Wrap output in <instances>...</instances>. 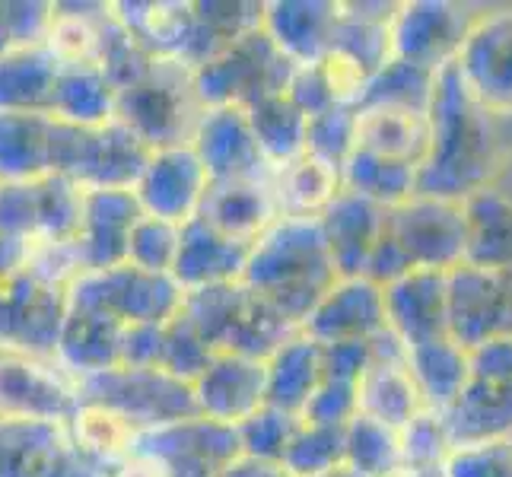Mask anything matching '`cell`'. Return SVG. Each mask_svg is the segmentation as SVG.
I'll return each instance as SVG.
<instances>
[{
	"label": "cell",
	"instance_id": "6da1fadb",
	"mask_svg": "<svg viewBox=\"0 0 512 477\" xmlns=\"http://www.w3.org/2000/svg\"><path fill=\"white\" fill-rule=\"evenodd\" d=\"M430 150L417 166V194L443 201H468L493 185L506 163L500 115L474 99L458 67L436 74L430 99Z\"/></svg>",
	"mask_w": 512,
	"mask_h": 477
},
{
	"label": "cell",
	"instance_id": "7a4b0ae2",
	"mask_svg": "<svg viewBox=\"0 0 512 477\" xmlns=\"http://www.w3.org/2000/svg\"><path fill=\"white\" fill-rule=\"evenodd\" d=\"M338 280L319 217H277L252 242L242 274V284L293 328L306 325Z\"/></svg>",
	"mask_w": 512,
	"mask_h": 477
},
{
	"label": "cell",
	"instance_id": "3957f363",
	"mask_svg": "<svg viewBox=\"0 0 512 477\" xmlns=\"http://www.w3.org/2000/svg\"><path fill=\"white\" fill-rule=\"evenodd\" d=\"M201 112L194 70L182 61L153 58L144 77L118 90V121H125L150 150L191 144Z\"/></svg>",
	"mask_w": 512,
	"mask_h": 477
},
{
	"label": "cell",
	"instance_id": "277c9868",
	"mask_svg": "<svg viewBox=\"0 0 512 477\" xmlns=\"http://www.w3.org/2000/svg\"><path fill=\"white\" fill-rule=\"evenodd\" d=\"M150 153L118 118L102 128H80L55 118L51 131V175H67L83 188H134Z\"/></svg>",
	"mask_w": 512,
	"mask_h": 477
},
{
	"label": "cell",
	"instance_id": "5b68a950",
	"mask_svg": "<svg viewBox=\"0 0 512 477\" xmlns=\"http://www.w3.org/2000/svg\"><path fill=\"white\" fill-rule=\"evenodd\" d=\"M77 392L83 404H99V408L118 414L137 433L201 417L198 401H194V388L169 376L166 369L115 366L105 369V373L77 379Z\"/></svg>",
	"mask_w": 512,
	"mask_h": 477
},
{
	"label": "cell",
	"instance_id": "8992f818",
	"mask_svg": "<svg viewBox=\"0 0 512 477\" xmlns=\"http://www.w3.org/2000/svg\"><path fill=\"white\" fill-rule=\"evenodd\" d=\"M293 74L296 64L280 55L268 32L258 29L194 70V90L204 109H217V105L252 109L261 99L284 96Z\"/></svg>",
	"mask_w": 512,
	"mask_h": 477
},
{
	"label": "cell",
	"instance_id": "52a82bcc",
	"mask_svg": "<svg viewBox=\"0 0 512 477\" xmlns=\"http://www.w3.org/2000/svg\"><path fill=\"white\" fill-rule=\"evenodd\" d=\"M185 290L172 274H150L134 264L83 271L67 284V303L115 315L121 325H169L182 312Z\"/></svg>",
	"mask_w": 512,
	"mask_h": 477
},
{
	"label": "cell",
	"instance_id": "ba28073f",
	"mask_svg": "<svg viewBox=\"0 0 512 477\" xmlns=\"http://www.w3.org/2000/svg\"><path fill=\"white\" fill-rule=\"evenodd\" d=\"M385 233L398 245L411 271L449 274L468 258V217L462 201L414 194L411 201L385 214Z\"/></svg>",
	"mask_w": 512,
	"mask_h": 477
},
{
	"label": "cell",
	"instance_id": "9c48e42d",
	"mask_svg": "<svg viewBox=\"0 0 512 477\" xmlns=\"http://www.w3.org/2000/svg\"><path fill=\"white\" fill-rule=\"evenodd\" d=\"M67 322V284L26 268L0 287V347L55 357Z\"/></svg>",
	"mask_w": 512,
	"mask_h": 477
},
{
	"label": "cell",
	"instance_id": "30bf717a",
	"mask_svg": "<svg viewBox=\"0 0 512 477\" xmlns=\"http://www.w3.org/2000/svg\"><path fill=\"white\" fill-rule=\"evenodd\" d=\"M0 477H112L67 423L0 420Z\"/></svg>",
	"mask_w": 512,
	"mask_h": 477
},
{
	"label": "cell",
	"instance_id": "8fae6325",
	"mask_svg": "<svg viewBox=\"0 0 512 477\" xmlns=\"http://www.w3.org/2000/svg\"><path fill=\"white\" fill-rule=\"evenodd\" d=\"M478 13L452 0H404L392 16V58L427 70L455 64Z\"/></svg>",
	"mask_w": 512,
	"mask_h": 477
},
{
	"label": "cell",
	"instance_id": "7c38bea8",
	"mask_svg": "<svg viewBox=\"0 0 512 477\" xmlns=\"http://www.w3.org/2000/svg\"><path fill=\"white\" fill-rule=\"evenodd\" d=\"M80 411L77 382L42 357L0 347V420L67 423Z\"/></svg>",
	"mask_w": 512,
	"mask_h": 477
},
{
	"label": "cell",
	"instance_id": "4fadbf2b",
	"mask_svg": "<svg viewBox=\"0 0 512 477\" xmlns=\"http://www.w3.org/2000/svg\"><path fill=\"white\" fill-rule=\"evenodd\" d=\"M131 452L156 458L166 477H220V471L242 455L236 427L207 417L137 433Z\"/></svg>",
	"mask_w": 512,
	"mask_h": 477
},
{
	"label": "cell",
	"instance_id": "5bb4252c",
	"mask_svg": "<svg viewBox=\"0 0 512 477\" xmlns=\"http://www.w3.org/2000/svg\"><path fill=\"white\" fill-rule=\"evenodd\" d=\"M144 217L134 188H86L83 223L67 245L74 271H109L128 261V239Z\"/></svg>",
	"mask_w": 512,
	"mask_h": 477
},
{
	"label": "cell",
	"instance_id": "9a60e30c",
	"mask_svg": "<svg viewBox=\"0 0 512 477\" xmlns=\"http://www.w3.org/2000/svg\"><path fill=\"white\" fill-rule=\"evenodd\" d=\"M458 74L493 115H512V7L478 13L455 58Z\"/></svg>",
	"mask_w": 512,
	"mask_h": 477
},
{
	"label": "cell",
	"instance_id": "2e32d148",
	"mask_svg": "<svg viewBox=\"0 0 512 477\" xmlns=\"http://www.w3.org/2000/svg\"><path fill=\"white\" fill-rule=\"evenodd\" d=\"M210 175L198 159L191 144L153 150L144 175L137 179L134 194L147 217H160L169 223L185 226L201 214V204L207 198Z\"/></svg>",
	"mask_w": 512,
	"mask_h": 477
},
{
	"label": "cell",
	"instance_id": "e0dca14e",
	"mask_svg": "<svg viewBox=\"0 0 512 477\" xmlns=\"http://www.w3.org/2000/svg\"><path fill=\"white\" fill-rule=\"evenodd\" d=\"M201 417L239 427L268 404V360L242 353H214L204 376L191 385Z\"/></svg>",
	"mask_w": 512,
	"mask_h": 477
},
{
	"label": "cell",
	"instance_id": "ac0fdd59",
	"mask_svg": "<svg viewBox=\"0 0 512 477\" xmlns=\"http://www.w3.org/2000/svg\"><path fill=\"white\" fill-rule=\"evenodd\" d=\"M191 147L204 163L210 182H233V179H258L274 169L264 163L255 144L249 115L236 105H217L204 109L198 128L191 134Z\"/></svg>",
	"mask_w": 512,
	"mask_h": 477
},
{
	"label": "cell",
	"instance_id": "d6986e66",
	"mask_svg": "<svg viewBox=\"0 0 512 477\" xmlns=\"http://www.w3.org/2000/svg\"><path fill=\"white\" fill-rule=\"evenodd\" d=\"M303 331L319 344L373 341L388 331L385 290L369 277H341L312 309Z\"/></svg>",
	"mask_w": 512,
	"mask_h": 477
},
{
	"label": "cell",
	"instance_id": "ffe728a7",
	"mask_svg": "<svg viewBox=\"0 0 512 477\" xmlns=\"http://www.w3.org/2000/svg\"><path fill=\"white\" fill-rule=\"evenodd\" d=\"M373 344H376V363L366 369V376L357 385L360 414L401 433L417 414L427 411L408 369V347L392 331H382Z\"/></svg>",
	"mask_w": 512,
	"mask_h": 477
},
{
	"label": "cell",
	"instance_id": "44dd1931",
	"mask_svg": "<svg viewBox=\"0 0 512 477\" xmlns=\"http://www.w3.org/2000/svg\"><path fill=\"white\" fill-rule=\"evenodd\" d=\"M338 29V0H268L264 32L296 67L322 64Z\"/></svg>",
	"mask_w": 512,
	"mask_h": 477
},
{
	"label": "cell",
	"instance_id": "7402d4cb",
	"mask_svg": "<svg viewBox=\"0 0 512 477\" xmlns=\"http://www.w3.org/2000/svg\"><path fill=\"white\" fill-rule=\"evenodd\" d=\"M382 290H385L388 331H392L404 347L436 341L449 334L446 274L411 271Z\"/></svg>",
	"mask_w": 512,
	"mask_h": 477
},
{
	"label": "cell",
	"instance_id": "603a6c76",
	"mask_svg": "<svg viewBox=\"0 0 512 477\" xmlns=\"http://www.w3.org/2000/svg\"><path fill=\"white\" fill-rule=\"evenodd\" d=\"M388 210L360 198L347 188L334 194V201L322 210V236L331 252L334 271L338 277H363L369 255H373L376 242L385 229Z\"/></svg>",
	"mask_w": 512,
	"mask_h": 477
},
{
	"label": "cell",
	"instance_id": "cb8c5ba5",
	"mask_svg": "<svg viewBox=\"0 0 512 477\" xmlns=\"http://www.w3.org/2000/svg\"><path fill=\"white\" fill-rule=\"evenodd\" d=\"M252 255V242H239L220 233L204 217H194L182 226V249L175 261V284L182 290L236 284L245 274V264Z\"/></svg>",
	"mask_w": 512,
	"mask_h": 477
},
{
	"label": "cell",
	"instance_id": "d4e9b609",
	"mask_svg": "<svg viewBox=\"0 0 512 477\" xmlns=\"http://www.w3.org/2000/svg\"><path fill=\"white\" fill-rule=\"evenodd\" d=\"M198 217L239 242H255L280 217L274 172L258 175V179L210 182Z\"/></svg>",
	"mask_w": 512,
	"mask_h": 477
},
{
	"label": "cell",
	"instance_id": "484cf974",
	"mask_svg": "<svg viewBox=\"0 0 512 477\" xmlns=\"http://www.w3.org/2000/svg\"><path fill=\"white\" fill-rule=\"evenodd\" d=\"M446 309H449V338L465 350L497 338L500 318V280L497 271L462 264L446 274Z\"/></svg>",
	"mask_w": 512,
	"mask_h": 477
},
{
	"label": "cell",
	"instance_id": "4316f807",
	"mask_svg": "<svg viewBox=\"0 0 512 477\" xmlns=\"http://www.w3.org/2000/svg\"><path fill=\"white\" fill-rule=\"evenodd\" d=\"M121 334L125 325L115 315L67 303V322L55 360L64 373L74 376V382L105 373L121 363Z\"/></svg>",
	"mask_w": 512,
	"mask_h": 477
},
{
	"label": "cell",
	"instance_id": "83f0119b",
	"mask_svg": "<svg viewBox=\"0 0 512 477\" xmlns=\"http://www.w3.org/2000/svg\"><path fill=\"white\" fill-rule=\"evenodd\" d=\"M439 417L446 423L452 449L512 439V382H490L471 376L452 408Z\"/></svg>",
	"mask_w": 512,
	"mask_h": 477
},
{
	"label": "cell",
	"instance_id": "f1b7e54d",
	"mask_svg": "<svg viewBox=\"0 0 512 477\" xmlns=\"http://www.w3.org/2000/svg\"><path fill=\"white\" fill-rule=\"evenodd\" d=\"M51 131L55 115L0 109V182H35L51 175Z\"/></svg>",
	"mask_w": 512,
	"mask_h": 477
},
{
	"label": "cell",
	"instance_id": "f546056e",
	"mask_svg": "<svg viewBox=\"0 0 512 477\" xmlns=\"http://www.w3.org/2000/svg\"><path fill=\"white\" fill-rule=\"evenodd\" d=\"M61 61L48 45L16 48L0 58V109L4 112H48L61 77Z\"/></svg>",
	"mask_w": 512,
	"mask_h": 477
},
{
	"label": "cell",
	"instance_id": "4dcf8cb0",
	"mask_svg": "<svg viewBox=\"0 0 512 477\" xmlns=\"http://www.w3.org/2000/svg\"><path fill=\"white\" fill-rule=\"evenodd\" d=\"M408 369L417 382L423 408L443 414L471 379V353L446 334V338L408 347Z\"/></svg>",
	"mask_w": 512,
	"mask_h": 477
},
{
	"label": "cell",
	"instance_id": "1f68e13d",
	"mask_svg": "<svg viewBox=\"0 0 512 477\" xmlns=\"http://www.w3.org/2000/svg\"><path fill=\"white\" fill-rule=\"evenodd\" d=\"M51 115L67 125L102 128L118 118V86L99 64H64Z\"/></svg>",
	"mask_w": 512,
	"mask_h": 477
},
{
	"label": "cell",
	"instance_id": "d6a6232c",
	"mask_svg": "<svg viewBox=\"0 0 512 477\" xmlns=\"http://www.w3.org/2000/svg\"><path fill=\"white\" fill-rule=\"evenodd\" d=\"M121 26L144 45L153 58L185 61L191 35H194V4L179 0H147V4H118L115 7Z\"/></svg>",
	"mask_w": 512,
	"mask_h": 477
},
{
	"label": "cell",
	"instance_id": "836d02e7",
	"mask_svg": "<svg viewBox=\"0 0 512 477\" xmlns=\"http://www.w3.org/2000/svg\"><path fill=\"white\" fill-rule=\"evenodd\" d=\"M322 379V344L312 341L306 331H296L268 357V404L290 414H303Z\"/></svg>",
	"mask_w": 512,
	"mask_h": 477
},
{
	"label": "cell",
	"instance_id": "e575fe53",
	"mask_svg": "<svg viewBox=\"0 0 512 477\" xmlns=\"http://www.w3.org/2000/svg\"><path fill=\"white\" fill-rule=\"evenodd\" d=\"M468 258L465 264L487 271L512 268V198L490 185L465 201Z\"/></svg>",
	"mask_w": 512,
	"mask_h": 477
},
{
	"label": "cell",
	"instance_id": "d590c367",
	"mask_svg": "<svg viewBox=\"0 0 512 477\" xmlns=\"http://www.w3.org/2000/svg\"><path fill=\"white\" fill-rule=\"evenodd\" d=\"M360 115V147L388 159L420 166L430 150V118L427 112L392 109V105H366Z\"/></svg>",
	"mask_w": 512,
	"mask_h": 477
},
{
	"label": "cell",
	"instance_id": "8d00e7d4",
	"mask_svg": "<svg viewBox=\"0 0 512 477\" xmlns=\"http://www.w3.org/2000/svg\"><path fill=\"white\" fill-rule=\"evenodd\" d=\"M252 299H255L252 290L245 287L242 280H236V284L198 287V290H185L182 315L210 344V350L223 353V350H229V344H233L242 318L252 306Z\"/></svg>",
	"mask_w": 512,
	"mask_h": 477
},
{
	"label": "cell",
	"instance_id": "74e56055",
	"mask_svg": "<svg viewBox=\"0 0 512 477\" xmlns=\"http://www.w3.org/2000/svg\"><path fill=\"white\" fill-rule=\"evenodd\" d=\"M341 188L392 210L417 194V166L357 147L341 169Z\"/></svg>",
	"mask_w": 512,
	"mask_h": 477
},
{
	"label": "cell",
	"instance_id": "f35d334b",
	"mask_svg": "<svg viewBox=\"0 0 512 477\" xmlns=\"http://www.w3.org/2000/svg\"><path fill=\"white\" fill-rule=\"evenodd\" d=\"M245 115H249V125L264 163L271 169H284L287 163L306 153L309 118L296 109L287 93L261 99L252 109H245Z\"/></svg>",
	"mask_w": 512,
	"mask_h": 477
},
{
	"label": "cell",
	"instance_id": "ab89813d",
	"mask_svg": "<svg viewBox=\"0 0 512 477\" xmlns=\"http://www.w3.org/2000/svg\"><path fill=\"white\" fill-rule=\"evenodd\" d=\"M341 191V172L303 153L284 169H274V194L280 217H322V210Z\"/></svg>",
	"mask_w": 512,
	"mask_h": 477
},
{
	"label": "cell",
	"instance_id": "60d3db41",
	"mask_svg": "<svg viewBox=\"0 0 512 477\" xmlns=\"http://www.w3.org/2000/svg\"><path fill=\"white\" fill-rule=\"evenodd\" d=\"M360 477H398L401 474V433L385 423L357 414L347 423V462Z\"/></svg>",
	"mask_w": 512,
	"mask_h": 477
},
{
	"label": "cell",
	"instance_id": "b9f144b4",
	"mask_svg": "<svg viewBox=\"0 0 512 477\" xmlns=\"http://www.w3.org/2000/svg\"><path fill=\"white\" fill-rule=\"evenodd\" d=\"M347 462V427H315L299 423L293 443L287 446L280 468L290 477H325L341 471Z\"/></svg>",
	"mask_w": 512,
	"mask_h": 477
},
{
	"label": "cell",
	"instance_id": "7bdbcfd3",
	"mask_svg": "<svg viewBox=\"0 0 512 477\" xmlns=\"http://www.w3.org/2000/svg\"><path fill=\"white\" fill-rule=\"evenodd\" d=\"M433 90H436V70L392 58L369 80L357 109H366V105H392V109L427 112Z\"/></svg>",
	"mask_w": 512,
	"mask_h": 477
},
{
	"label": "cell",
	"instance_id": "ee69618b",
	"mask_svg": "<svg viewBox=\"0 0 512 477\" xmlns=\"http://www.w3.org/2000/svg\"><path fill=\"white\" fill-rule=\"evenodd\" d=\"M70 433H74L77 443L90 452L96 462L115 468L118 462H125L134 449V436L137 430L128 420H121L118 414L99 408V404H83L77 417L70 420Z\"/></svg>",
	"mask_w": 512,
	"mask_h": 477
},
{
	"label": "cell",
	"instance_id": "f6af8a7d",
	"mask_svg": "<svg viewBox=\"0 0 512 477\" xmlns=\"http://www.w3.org/2000/svg\"><path fill=\"white\" fill-rule=\"evenodd\" d=\"M452 452L446 423L436 411L417 414L401 430V474L398 477H443Z\"/></svg>",
	"mask_w": 512,
	"mask_h": 477
},
{
	"label": "cell",
	"instance_id": "bcb514c9",
	"mask_svg": "<svg viewBox=\"0 0 512 477\" xmlns=\"http://www.w3.org/2000/svg\"><path fill=\"white\" fill-rule=\"evenodd\" d=\"M39 198V239L51 245H70L83 223L86 188L67 179V175H45V179H39Z\"/></svg>",
	"mask_w": 512,
	"mask_h": 477
},
{
	"label": "cell",
	"instance_id": "7dc6e473",
	"mask_svg": "<svg viewBox=\"0 0 512 477\" xmlns=\"http://www.w3.org/2000/svg\"><path fill=\"white\" fill-rule=\"evenodd\" d=\"M360 147V115L350 105H331L328 112L309 118L306 131V153L319 163L341 172L344 163Z\"/></svg>",
	"mask_w": 512,
	"mask_h": 477
},
{
	"label": "cell",
	"instance_id": "c3c4849f",
	"mask_svg": "<svg viewBox=\"0 0 512 477\" xmlns=\"http://www.w3.org/2000/svg\"><path fill=\"white\" fill-rule=\"evenodd\" d=\"M303 417L280 411L274 404H264L261 411H255L249 420H242L236 433H239V449L242 455L258 458V462H274L280 465L287 446L293 443V436L299 430Z\"/></svg>",
	"mask_w": 512,
	"mask_h": 477
},
{
	"label": "cell",
	"instance_id": "681fc988",
	"mask_svg": "<svg viewBox=\"0 0 512 477\" xmlns=\"http://www.w3.org/2000/svg\"><path fill=\"white\" fill-rule=\"evenodd\" d=\"M182 249V226L160 217H140L128 239V264L150 274H172Z\"/></svg>",
	"mask_w": 512,
	"mask_h": 477
},
{
	"label": "cell",
	"instance_id": "f907efd6",
	"mask_svg": "<svg viewBox=\"0 0 512 477\" xmlns=\"http://www.w3.org/2000/svg\"><path fill=\"white\" fill-rule=\"evenodd\" d=\"M210 360H214V350H210V344L201 338L198 331H194V325L179 312L166 325L160 369H166V373L175 376V379L194 385L204 376V369L210 366Z\"/></svg>",
	"mask_w": 512,
	"mask_h": 477
},
{
	"label": "cell",
	"instance_id": "816d5d0a",
	"mask_svg": "<svg viewBox=\"0 0 512 477\" xmlns=\"http://www.w3.org/2000/svg\"><path fill=\"white\" fill-rule=\"evenodd\" d=\"M443 477H512V439L455 446L446 458Z\"/></svg>",
	"mask_w": 512,
	"mask_h": 477
},
{
	"label": "cell",
	"instance_id": "f5cc1de1",
	"mask_svg": "<svg viewBox=\"0 0 512 477\" xmlns=\"http://www.w3.org/2000/svg\"><path fill=\"white\" fill-rule=\"evenodd\" d=\"M39 179L35 182H0V229L20 239H39Z\"/></svg>",
	"mask_w": 512,
	"mask_h": 477
},
{
	"label": "cell",
	"instance_id": "db71d44e",
	"mask_svg": "<svg viewBox=\"0 0 512 477\" xmlns=\"http://www.w3.org/2000/svg\"><path fill=\"white\" fill-rule=\"evenodd\" d=\"M360 414V392L353 382L341 379H322L315 388V395L303 408V423H315V427H347V423Z\"/></svg>",
	"mask_w": 512,
	"mask_h": 477
},
{
	"label": "cell",
	"instance_id": "11a10c76",
	"mask_svg": "<svg viewBox=\"0 0 512 477\" xmlns=\"http://www.w3.org/2000/svg\"><path fill=\"white\" fill-rule=\"evenodd\" d=\"M376 341V338H373ZM373 341H344V344H322V366L325 379H341L360 385L366 369L376 363Z\"/></svg>",
	"mask_w": 512,
	"mask_h": 477
},
{
	"label": "cell",
	"instance_id": "9f6ffc18",
	"mask_svg": "<svg viewBox=\"0 0 512 477\" xmlns=\"http://www.w3.org/2000/svg\"><path fill=\"white\" fill-rule=\"evenodd\" d=\"M166 325H125L121 334V363L128 369H160Z\"/></svg>",
	"mask_w": 512,
	"mask_h": 477
},
{
	"label": "cell",
	"instance_id": "6f0895ef",
	"mask_svg": "<svg viewBox=\"0 0 512 477\" xmlns=\"http://www.w3.org/2000/svg\"><path fill=\"white\" fill-rule=\"evenodd\" d=\"M287 96H290V102L306 118L319 115V112H328L331 105H338V102H334V93H331V86H328V80H325L319 64L296 67V74H293V80L287 86Z\"/></svg>",
	"mask_w": 512,
	"mask_h": 477
},
{
	"label": "cell",
	"instance_id": "680465c9",
	"mask_svg": "<svg viewBox=\"0 0 512 477\" xmlns=\"http://www.w3.org/2000/svg\"><path fill=\"white\" fill-rule=\"evenodd\" d=\"M471 353V376L490 382H512V338H490Z\"/></svg>",
	"mask_w": 512,
	"mask_h": 477
},
{
	"label": "cell",
	"instance_id": "91938a15",
	"mask_svg": "<svg viewBox=\"0 0 512 477\" xmlns=\"http://www.w3.org/2000/svg\"><path fill=\"white\" fill-rule=\"evenodd\" d=\"M29 258H32V242L0 229V287L16 274H23L29 268Z\"/></svg>",
	"mask_w": 512,
	"mask_h": 477
},
{
	"label": "cell",
	"instance_id": "94428289",
	"mask_svg": "<svg viewBox=\"0 0 512 477\" xmlns=\"http://www.w3.org/2000/svg\"><path fill=\"white\" fill-rule=\"evenodd\" d=\"M220 477H290V474L274 462H258V458L239 455L236 462H229L220 471Z\"/></svg>",
	"mask_w": 512,
	"mask_h": 477
},
{
	"label": "cell",
	"instance_id": "6125c7cd",
	"mask_svg": "<svg viewBox=\"0 0 512 477\" xmlns=\"http://www.w3.org/2000/svg\"><path fill=\"white\" fill-rule=\"evenodd\" d=\"M112 477H166V474H163V465L156 462V458L131 452L125 462H118L112 468Z\"/></svg>",
	"mask_w": 512,
	"mask_h": 477
},
{
	"label": "cell",
	"instance_id": "be15d7a7",
	"mask_svg": "<svg viewBox=\"0 0 512 477\" xmlns=\"http://www.w3.org/2000/svg\"><path fill=\"white\" fill-rule=\"evenodd\" d=\"M497 280H500V318H497L500 334L497 338H512V268L497 271Z\"/></svg>",
	"mask_w": 512,
	"mask_h": 477
},
{
	"label": "cell",
	"instance_id": "e7e4bbea",
	"mask_svg": "<svg viewBox=\"0 0 512 477\" xmlns=\"http://www.w3.org/2000/svg\"><path fill=\"white\" fill-rule=\"evenodd\" d=\"M13 48V35H10V20H7V4H0V58L10 55Z\"/></svg>",
	"mask_w": 512,
	"mask_h": 477
},
{
	"label": "cell",
	"instance_id": "03108f58",
	"mask_svg": "<svg viewBox=\"0 0 512 477\" xmlns=\"http://www.w3.org/2000/svg\"><path fill=\"white\" fill-rule=\"evenodd\" d=\"M325 477H360V474H353L350 468H341V471H334V474H325Z\"/></svg>",
	"mask_w": 512,
	"mask_h": 477
}]
</instances>
